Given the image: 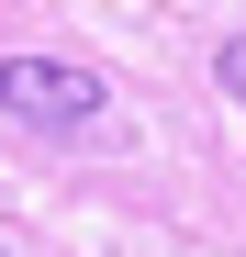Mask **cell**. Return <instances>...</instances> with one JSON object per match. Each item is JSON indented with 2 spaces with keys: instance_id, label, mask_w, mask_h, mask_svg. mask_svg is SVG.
<instances>
[{
  "instance_id": "6da1fadb",
  "label": "cell",
  "mask_w": 246,
  "mask_h": 257,
  "mask_svg": "<svg viewBox=\"0 0 246 257\" xmlns=\"http://www.w3.org/2000/svg\"><path fill=\"white\" fill-rule=\"evenodd\" d=\"M0 112L45 123V135L101 123V67H78V56H0Z\"/></svg>"
},
{
  "instance_id": "7a4b0ae2",
  "label": "cell",
  "mask_w": 246,
  "mask_h": 257,
  "mask_svg": "<svg viewBox=\"0 0 246 257\" xmlns=\"http://www.w3.org/2000/svg\"><path fill=\"white\" fill-rule=\"evenodd\" d=\"M213 78H224V90L246 101V34H224V45H213Z\"/></svg>"
}]
</instances>
